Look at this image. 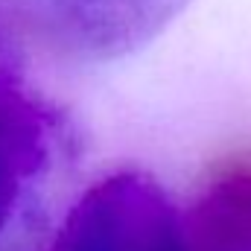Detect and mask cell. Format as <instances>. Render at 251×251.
<instances>
[{"mask_svg":"<svg viewBox=\"0 0 251 251\" xmlns=\"http://www.w3.org/2000/svg\"><path fill=\"white\" fill-rule=\"evenodd\" d=\"M190 0H0V73L26 53L67 64H100L137 53Z\"/></svg>","mask_w":251,"mask_h":251,"instance_id":"6da1fadb","label":"cell"},{"mask_svg":"<svg viewBox=\"0 0 251 251\" xmlns=\"http://www.w3.org/2000/svg\"><path fill=\"white\" fill-rule=\"evenodd\" d=\"M38 251H187V228L155 178L128 170L91 184Z\"/></svg>","mask_w":251,"mask_h":251,"instance_id":"7a4b0ae2","label":"cell"},{"mask_svg":"<svg viewBox=\"0 0 251 251\" xmlns=\"http://www.w3.org/2000/svg\"><path fill=\"white\" fill-rule=\"evenodd\" d=\"M50 137L53 111L18 82V73H0V237L44 173Z\"/></svg>","mask_w":251,"mask_h":251,"instance_id":"3957f363","label":"cell"},{"mask_svg":"<svg viewBox=\"0 0 251 251\" xmlns=\"http://www.w3.org/2000/svg\"><path fill=\"white\" fill-rule=\"evenodd\" d=\"M187 251H251V176H228L184 216Z\"/></svg>","mask_w":251,"mask_h":251,"instance_id":"277c9868","label":"cell"}]
</instances>
